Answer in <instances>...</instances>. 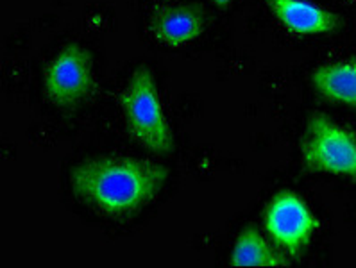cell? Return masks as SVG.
Here are the masks:
<instances>
[{
	"label": "cell",
	"mask_w": 356,
	"mask_h": 268,
	"mask_svg": "<svg viewBox=\"0 0 356 268\" xmlns=\"http://www.w3.org/2000/svg\"><path fill=\"white\" fill-rule=\"evenodd\" d=\"M315 92L331 104H342L356 111V59L326 63L312 72Z\"/></svg>",
	"instance_id": "ba28073f"
},
{
	"label": "cell",
	"mask_w": 356,
	"mask_h": 268,
	"mask_svg": "<svg viewBox=\"0 0 356 268\" xmlns=\"http://www.w3.org/2000/svg\"><path fill=\"white\" fill-rule=\"evenodd\" d=\"M167 179V167L131 156H99L79 163L70 174L74 195L115 220H127L145 210Z\"/></svg>",
	"instance_id": "6da1fadb"
},
{
	"label": "cell",
	"mask_w": 356,
	"mask_h": 268,
	"mask_svg": "<svg viewBox=\"0 0 356 268\" xmlns=\"http://www.w3.org/2000/svg\"><path fill=\"white\" fill-rule=\"evenodd\" d=\"M208 27V11L202 4L156 8L149 18V31L158 42L177 49L197 40Z\"/></svg>",
	"instance_id": "8992f818"
},
{
	"label": "cell",
	"mask_w": 356,
	"mask_h": 268,
	"mask_svg": "<svg viewBox=\"0 0 356 268\" xmlns=\"http://www.w3.org/2000/svg\"><path fill=\"white\" fill-rule=\"evenodd\" d=\"M346 2H349V4H351V2H356V0H346Z\"/></svg>",
	"instance_id": "8fae6325"
},
{
	"label": "cell",
	"mask_w": 356,
	"mask_h": 268,
	"mask_svg": "<svg viewBox=\"0 0 356 268\" xmlns=\"http://www.w3.org/2000/svg\"><path fill=\"white\" fill-rule=\"evenodd\" d=\"M273 13L290 34L296 36H321L333 34L343 26V20L330 9L308 2V0H264Z\"/></svg>",
	"instance_id": "52a82bcc"
},
{
	"label": "cell",
	"mask_w": 356,
	"mask_h": 268,
	"mask_svg": "<svg viewBox=\"0 0 356 268\" xmlns=\"http://www.w3.org/2000/svg\"><path fill=\"white\" fill-rule=\"evenodd\" d=\"M45 95L59 109H76L93 92V58L81 43H68L45 68Z\"/></svg>",
	"instance_id": "5b68a950"
},
{
	"label": "cell",
	"mask_w": 356,
	"mask_h": 268,
	"mask_svg": "<svg viewBox=\"0 0 356 268\" xmlns=\"http://www.w3.org/2000/svg\"><path fill=\"white\" fill-rule=\"evenodd\" d=\"M264 224L274 245L293 261L301 260L321 226L305 199L292 190H281L268 201Z\"/></svg>",
	"instance_id": "277c9868"
},
{
	"label": "cell",
	"mask_w": 356,
	"mask_h": 268,
	"mask_svg": "<svg viewBox=\"0 0 356 268\" xmlns=\"http://www.w3.org/2000/svg\"><path fill=\"white\" fill-rule=\"evenodd\" d=\"M120 109L127 131L142 147L154 154H170L174 151V134L165 117L151 68L142 65L133 72L120 95Z\"/></svg>",
	"instance_id": "7a4b0ae2"
},
{
	"label": "cell",
	"mask_w": 356,
	"mask_h": 268,
	"mask_svg": "<svg viewBox=\"0 0 356 268\" xmlns=\"http://www.w3.org/2000/svg\"><path fill=\"white\" fill-rule=\"evenodd\" d=\"M289 256L270 245L256 227L249 226L235 240L231 251V267H286Z\"/></svg>",
	"instance_id": "9c48e42d"
},
{
	"label": "cell",
	"mask_w": 356,
	"mask_h": 268,
	"mask_svg": "<svg viewBox=\"0 0 356 268\" xmlns=\"http://www.w3.org/2000/svg\"><path fill=\"white\" fill-rule=\"evenodd\" d=\"M210 2H211V4H213V6H217V8L226 9V8H229L231 2H233V0H210Z\"/></svg>",
	"instance_id": "30bf717a"
},
{
	"label": "cell",
	"mask_w": 356,
	"mask_h": 268,
	"mask_svg": "<svg viewBox=\"0 0 356 268\" xmlns=\"http://www.w3.org/2000/svg\"><path fill=\"white\" fill-rule=\"evenodd\" d=\"M301 161L308 174H330L356 183V133L324 113H312L301 136Z\"/></svg>",
	"instance_id": "3957f363"
}]
</instances>
